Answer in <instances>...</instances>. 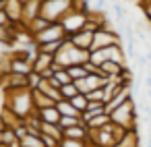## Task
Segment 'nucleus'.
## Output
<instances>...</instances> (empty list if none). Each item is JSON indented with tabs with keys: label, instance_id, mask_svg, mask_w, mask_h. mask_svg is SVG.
Returning a JSON list of instances; mask_svg holds the SVG:
<instances>
[{
	"label": "nucleus",
	"instance_id": "obj_39",
	"mask_svg": "<svg viewBox=\"0 0 151 147\" xmlns=\"http://www.w3.org/2000/svg\"><path fill=\"white\" fill-rule=\"evenodd\" d=\"M6 128V124H4V120H2V114H0V133H2Z\"/></svg>",
	"mask_w": 151,
	"mask_h": 147
},
{
	"label": "nucleus",
	"instance_id": "obj_30",
	"mask_svg": "<svg viewBox=\"0 0 151 147\" xmlns=\"http://www.w3.org/2000/svg\"><path fill=\"white\" fill-rule=\"evenodd\" d=\"M70 102H73V106H75V108H77L81 114L87 110V104H89V99H87V95H85V93H77V95H75Z\"/></svg>",
	"mask_w": 151,
	"mask_h": 147
},
{
	"label": "nucleus",
	"instance_id": "obj_20",
	"mask_svg": "<svg viewBox=\"0 0 151 147\" xmlns=\"http://www.w3.org/2000/svg\"><path fill=\"white\" fill-rule=\"evenodd\" d=\"M56 108H58V112H60L62 116H81V112L73 106L70 99H60V102H56Z\"/></svg>",
	"mask_w": 151,
	"mask_h": 147
},
{
	"label": "nucleus",
	"instance_id": "obj_14",
	"mask_svg": "<svg viewBox=\"0 0 151 147\" xmlns=\"http://www.w3.org/2000/svg\"><path fill=\"white\" fill-rule=\"evenodd\" d=\"M37 116H40V120H42V122L58 124L62 114L58 112V108H56V104H54V106H48V108H42V110H37Z\"/></svg>",
	"mask_w": 151,
	"mask_h": 147
},
{
	"label": "nucleus",
	"instance_id": "obj_26",
	"mask_svg": "<svg viewBox=\"0 0 151 147\" xmlns=\"http://www.w3.org/2000/svg\"><path fill=\"white\" fill-rule=\"evenodd\" d=\"M42 133L44 135H50L58 141H62V128L58 124H50V122H42Z\"/></svg>",
	"mask_w": 151,
	"mask_h": 147
},
{
	"label": "nucleus",
	"instance_id": "obj_28",
	"mask_svg": "<svg viewBox=\"0 0 151 147\" xmlns=\"http://www.w3.org/2000/svg\"><path fill=\"white\" fill-rule=\"evenodd\" d=\"M66 71H68V75H70L73 81H79V79H83V77L89 75L87 68H85V64H75V66H68Z\"/></svg>",
	"mask_w": 151,
	"mask_h": 147
},
{
	"label": "nucleus",
	"instance_id": "obj_40",
	"mask_svg": "<svg viewBox=\"0 0 151 147\" xmlns=\"http://www.w3.org/2000/svg\"><path fill=\"white\" fill-rule=\"evenodd\" d=\"M145 56H147V62H149V66H151V50H147V54H145Z\"/></svg>",
	"mask_w": 151,
	"mask_h": 147
},
{
	"label": "nucleus",
	"instance_id": "obj_8",
	"mask_svg": "<svg viewBox=\"0 0 151 147\" xmlns=\"http://www.w3.org/2000/svg\"><path fill=\"white\" fill-rule=\"evenodd\" d=\"M130 97H132V83H128V85H122V87H120V89L114 93V97H112V99L106 104V112L110 114L112 110H116L118 106H122V104H124L126 99H130Z\"/></svg>",
	"mask_w": 151,
	"mask_h": 147
},
{
	"label": "nucleus",
	"instance_id": "obj_44",
	"mask_svg": "<svg viewBox=\"0 0 151 147\" xmlns=\"http://www.w3.org/2000/svg\"><path fill=\"white\" fill-rule=\"evenodd\" d=\"M58 147H62V145H58Z\"/></svg>",
	"mask_w": 151,
	"mask_h": 147
},
{
	"label": "nucleus",
	"instance_id": "obj_6",
	"mask_svg": "<svg viewBox=\"0 0 151 147\" xmlns=\"http://www.w3.org/2000/svg\"><path fill=\"white\" fill-rule=\"evenodd\" d=\"M56 40H66V31H64V27H62L60 21L58 23H50L44 31H40L33 37L35 44H48V42H56Z\"/></svg>",
	"mask_w": 151,
	"mask_h": 147
},
{
	"label": "nucleus",
	"instance_id": "obj_34",
	"mask_svg": "<svg viewBox=\"0 0 151 147\" xmlns=\"http://www.w3.org/2000/svg\"><path fill=\"white\" fill-rule=\"evenodd\" d=\"M60 145L62 147H89L87 141H77V139H62Z\"/></svg>",
	"mask_w": 151,
	"mask_h": 147
},
{
	"label": "nucleus",
	"instance_id": "obj_32",
	"mask_svg": "<svg viewBox=\"0 0 151 147\" xmlns=\"http://www.w3.org/2000/svg\"><path fill=\"white\" fill-rule=\"evenodd\" d=\"M56 68V66H54ZM54 77L58 79V83H60V87L62 85H66V83H70L73 79H70V75H68V71L66 68H56V73H54Z\"/></svg>",
	"mask_w": 151,
	"mask_h": 147
},
{
	"label": "nucleus",
	"instance_id": "obj_33",
	"mask_svg": "<svg viewBox=\"0 0 151 147\" xmlns=\"http://www.w3.org/2000/svg\"><path fill=\"white\" fill-rule=\"evenodd\" d=\"M85 95H87V99H89V102H104V104H106L104 87H97V89H93V91H89V93H85Z\"/></svg>",
	"mask_w": 151,
	"mask_h": 147
},
{
	"label": "nucleus",
	"instance_id": "obj_15",
	"mask_svg": "<svg viewBox=\"0 0 151 147\" xmlns=\"http://www.w3.org/2000/svg\"><path fill=\"white\" fill-rule=\"evenodd\" d=\"M52 64H54V56H52V54L37 52L35 58H33V71H35V73H44V71L50 68Z\"/></svg>",
	"mask_w": 151,
	"mask_h": 147
},
{
	"label": "nucleus",
	"instance_id": "obj_29",
	"mask_svg": "<svg viewBox=\"0 0 151 147\" xmlns=\"http://www.w3.org/2000/svg\"><path fill=\"white\" fill-rule=\"evenodd\" d=\"M81 122H83V118H81V116H60L58 126L64 130V128H68V126H77V124H81Z\"/></svg>",
	"mask_w": 151,
	"mask_h": 147
},
{
	"label": "nucleus",
	"instance_id": "obj_2",
	"mask_svg": "<svg viewBox=\"0 0 151 147\" xmlns=\"http://www.w3.org/2000/svg\"><path fill=\"white\" fill-rule=\"evenodd\" d=\"M89 60V50H81L68 40H64L62 48L54 54V66L56 68H68L75 64H85Z\"/></svg>",
	"mask_w": 151,
	"mask_h": 147
},
{
	"label": "nucleus",
	"instance_id": "obj_38",
	"mask_svg": "<svg viewBox=\"0 0 151 147\" xmlns=\"http://www.w3.org/2000/svg\"><path fill=\"white\" fill-rule=\"evenodd\" d=\"M6 25H11V21H9V17H6V13L0 9V29L2 27H6Z\"/></svg>",
	"mask_w": 151,
	"mask_h": 147
},
{
	"label": "nucleus",
	"instance_id": "obj_5",
	"mask_svg": "<svg viewBox=\"0 0 151 147\" xmlns=\"http://www.w3.org/2000/svg\"><path fill=\"white\" fill-rule=\"evenodd\" d=\"M89 11H91V9H89ZM89 11L70 9V11L60 19V23H62V27H64V31H66V37L73 35V33H77V31H81V29L85 27L87 17H89Z\"/></svg>",
	"mask_w": 151,
	"mask_h": 147
},
{
	"label": "nucleus",
	"instance_id": "obj_23",
	"mask_svg": "<svg viewBox=\"0 0 151 147\" xmlns=\"http://www.w3.org/2000/svg\"><path fill=\"white\" fill-rule=\"evenodd\" d=\"M2 143L9 147H21V139L17 137L15 128H4L2 130Z\"/></svg>",
	"mask_w": 151,
	"mask_h": 147
},
{
	"label": "nucleus",
	"instance_id": "obj_12",
	"mask_svg": "<svg viewBox=\"0 0 151 147\" xmlns=\"http://www.w3.org/2000/svg\"><path fill=\"white\" fill-rule=\"evenodd\" d=\"M89 137V128L85 122L77 124V126H68L62 130V139H77V141H87Z\"/></svg>",
	"mask_w": 151,
	"mask_h": 147
},
{
	"label": "nucleus",
	"instance_id": "obj_31",
	"mask_svg": "<svg viewBox=\"0 0 151 147\" xmlns=\"http://www.w3.org/2000/svg\"><path fill=\"white\" fill-rule=\"evenodd\" d=\"M112 11H114V17H116V21H118V23H124V21L128 19V17H126V9H124L120 2H114Z\"/></svg>",
	"mask_w": 151,
	"mask_h": 147
},
{
	"label": "nucleus",
	"instance_id": "obj_41",
	"mask_svg": "<svg viewBox=\"0 0 151 147\" xmlns=\"http://www.w3.org/2000/svg\"><path fill=\"white\" fill-rule=\"evenodd\" d=\"M2 6H4V0H0V9H2Z\"/></svg>",
	"mask_w": 151,
	"mask_h": 147
},
{
	"label": "nucleus",
	"instance_id": "obj_17",
	"mask_svg": "<svg viewBox=\"0 0 151 147\" xmlns=\"http://www.w3.org/2000/svg\"><path fill=\"white\" fill-rule=\"evenodd\" d=\"M126 66H128V64H120V62L108 60V62H104V64L99 66V73L106 75V77H118V75H122V71H124Z\"/></svg>",
	"mask_w": 151,
	"mask_h": 147
},
{
	"label": "nucleus",
	"instance_id": "obj_3",
	"mask_svg": "<svg viewBox=\"0 0 151 147\" xmlns=\"http://www.w3.org/2000/svg\"><path fill=\"white\" fill-rule=\"evenodd\" d=\"M112 122H116L118 126L130 130V128H139V112H137V102L134 97L126 99L122 106H118L116 110L110 112Z\"/></svg>",
	"mask_w": 151,
	"mask_h": 147
},
{
	"label": "nucleus",
	"instance_id": "obj_37",
	"mask_svg": "<svg viewBox=\"0 0 151 147\" xmlns=\"http://www.w3.org/2000/svg\"><path fill=\"white\" fill-rule=\"evenodd\" d=\"M106 9H108V0H95V2H93V11L106 13Z\"/></svg>",
	"mask_w": 151,
	"mask_h": 147
},
{
	"label": "nucleus",
	"instance_id": "obj_16",
	"mask_svg": "<svg viewBox=\"0 0 151 147\" xmlns=\"http://www.w3.org/2000/svg\"><path fill=\"white\" fill-rule=\"evenodd\" d=\"M99 114H108L106 112V104L104 102H89L87 110L81 114V118H83V122H87V120H91L93 116H99Z\"/></svg>",
	"mask_w": 151,
	"mask_h": 147
},
{
	"label": "nucleus",
	"instance_id": "obj_27",
	"mask_svg": "<svg viewBox=\"0 0 151 147\" xmlns=\"http://www.w3.org/2000/svg\"><path fill=\"white\" fill-rule=\"evenodd\" d=\"M60 93H62V99H73L77 93H81L79 91V87H77V83L75 81H70V83H66V85H62L60 87Z\"/></svg>",
	"mask_w": 151,
	"mask_h": 147
},
{
	"label": "nucleus",
	"instance_id": "obj_18",
	"mask_svg": "<svg viewBox=\"0 0 151 147\" xmlns=\"http://www.w3.org/2000/svg\"><path fill=\"white\" fill-rule=\"evenodd\" d=\"M48 25H50V21H48V19H44V17L40 15V17H35L33 21H29V23L25 25V29H27V33H29L31 37H35V35H37L40 31H44Z\"/></svg>",
	"mask_w": 151,
	"mask_h": 147
},
{
	"label": "nucleus",
	"instance_id": "obj_11",
	"mask_svg": "<svg viewBox=\"0 0 151 147\" xmlns=\"http://www.w3.org/2000/svg\"><path fill=\"white\" fill-rule=\"evenodd\" d=\"M42 2H44V0H29V2L23 4V19H21L23 25H27V23L33 21L35 17H40V13H42Z\"/></svg>",
	"mask_w": 151,
	"mask_h": 147
},
{
	"label": "nucleus",
	"instance_id": "obj_4",
	"mask_svg": "<svg viewBox=\"0 0 151 147\" xmlns=\"http://www.w3.org/2000/svg\"><path fill=\"white\" fill-rule=\"evenodd\" d=\"M75 4V0H44L42 2V17L50 23H58Z\"/></svg>",
	"mask_w": 151,
	"mask_h": 147
},
{
	"label": "nucleus",
	"instance_id": "obj_43",
	"mask_svg": "<svg viewBox=\"0 0 151 147\" xmlns=\"http://www.w3.org/2000/svg\"><path fill=\"white\" fill-rule=\"evenodd\" d=\"M147 147H151V143H147Z\"/></svg>",
	"mask_w": 151,
	"mask_h": 147
},
{
	"label": "nucleus",
	"instance_id": "obj_35",
	"mask_svg": "<svg viewBox=\"0 0 151 147\" xmlns=\"http://www.w3.org/2000/svg\"><path fill=\"white\" fill-rule=\"evenodd\" d=\"M27 79H29V89H37V87H40V83H42V75H40V73H35V71H33V73H29V77H27Z\"/></svg>",
	"mask_w": 151,
	"mask_h": 147
},
{
	"label": "nucleus",
	"instance_id": "obj_13",
	"mask_svg": "<svg viewBox=\"0 0 151 147\" xmlns=\"http://www.w3.org/2000/svg\"><path fill=\"white\" fill-rule=\"evenodd\" d=\"M114 147H141V135H139V128L126 130Z\"/></svg>",
	"mask_w": 151,
	"mask_h": 147
},
{
	"label": "nucleus",
	"instance_id": "obj_19",
	"mask_svg": "<svg viewBox=\"0 0 151 147\" xmlns=\"http://www.w3.org/2000/svg\"><path fill=\"white\" fill-rule=\"evenodd\" d=\"M31 93H33V106H35V110H42V108H48V106H54L56 104L52 97H48L40 89H31Z\"/></svg>",
	"mask_w": 151,
	"mask_h": 147
},
{
	"label": "nucleus",
	"instance_id": "obj_10",
	"mask_svg": "<svg viewBox=\"0 0 151 147\" xmlns=\"http://www.w3.org/2000/svg\"><path fill=\"white\" fill-rule=\"evenodd\" d=\"M66 40H68L70 44H75L77 48H81V50H91V44H93V31L81 29V31H77V33H73V35H68Z\"/></svg>",
	"mask_w": 151,
	"mask_h": 147
},
{
	"label": "nucleus",
	"instance_id": "obj_7",
	"mask_svg": "<svg viewBox=\"0 0 151 147\" xmlns=\"http://www.w3.org/2000/svg\"><path fill=\"white\" fill-rule=\"evenodd\" d=\"M29 75H17V73H0V87L2 89H21L29 87Z\"/></svg>",
	"mask_w": 151,
	"mask_h": 147
},
{
	"label": "nucleus",
	"instance_id": "obj_36",
	"mask_svg": "<svg viewBox=\"0 0 151 147\" xmlns=\"http://www.w3.org/2000/svg\"><path fill=\"white\" fill-rule=\"evenodd\" d=\"M42 139H44L46 147H58V145H60V141L54 139V137H50V135H44V133H42Z\"/></svg>",
	"mask_w": 151,
	"mask_h": 147
},
{
	"label": "nucleus",
	"instance_id": "obj_22",
	"mask_svg": "<svg viewBox=\"0 0 151 147\" xmlns=\"http://www.w3.org/2000/svg\"><path fill=\"white\" fill-rule=\"evenodd\" d=\"M21 147H46L42 135H33V133H27L23 139H21Z\"/></svg>",
	"mask_w": 151,
	"mask_h": 147
},
{
	"label": "nucleus",
	"instance_id": "obj_1",
	"mask_svg": "<svg viewBox=\"0 0 151 147\" xmlns=\"http://www.w3.org/2000/svg\"><path fill=\"white\" fill-rule=\"evenodd\" d=\"M4 106L9 110H13L21 120H25L27 116H31L35 112L33 106V93L29 87H21V89H4Z\"/></svg>",
	"mask_w": 151,
	"mask_h": 147
},
{
	"label": "nucleus",
	"instance_id": "obj_42",
	"mask_svg": "<svg viewBox=\"0 0 151 147\" xmlns=\"http://www.w3.org/2000/svg\"><path fill=\"white\" fill-rule=\"evenodd\" d=\"M21 2H23V4H25V2H29V0H21Z\"/></svg>",
	"mask_w": 151,
	"mask_h": 147
},
{
	"label": "nucleus",
	"instance_id": "obj_25",
	"mask_svg": "<svg viewBox=\"0 0 151 147\" xmlns=\"http://www.w3.org/2000/svg\"><path fill=\"white\" fill-rule=\"evenodd\" d=\"M108 122H112L110 114H99V116H93L91 120H87L85 124H87V128H104Z\"/></svg>",
	"mask_w": 151,
	"mask_h": 147
},
{
	"label": "nucleus",
	"instance_id": "obj_21",
	"mask_svg": "<svg viewBox=\"0 0 151 147\" xmlns=\"http://www.w3.org/2000/svg\"><path fill=\"white\" fill-rule=\"evenodd\" d=\"M0 114H2V120H4V124H6V128H15V126L21 122V118H19L13 110H9L6 106L0 108Z\"/></svg>",
	"mask_w": 151,
	"mask_h": 147
},
{
	"label": "nucleus",
	"instance_id": "obj_24",
	"mask_svg": "<svg viewBox=\"0 0 151 147\" xmlns=\"http://www.w3.org/2000/svg\"><path fill=\"white\" fill-rule=\"evenodd\" d=\"M64 40H56V42H48V44H37V52H46V54H56L60 48H62Z\"/></svg>",
	"mask_w": 151,
	"mask_h": 147
},
{
	"label": "nucleus",
	"instance_id": "obj_9",
	"mask_svg": "<svg viewBox=\"0 0 151 147\" xmlns=\"http://www.w3.org/2000/svg\"><path fill=\"white\" fill-rule=\"evenodd\" d=\"M2 11L6 13L11 23H21V19H23V2L21 0H4Z\"/></svg>",
	"mask_w": 151,
	"mask_h": 147
}]
</instances>
